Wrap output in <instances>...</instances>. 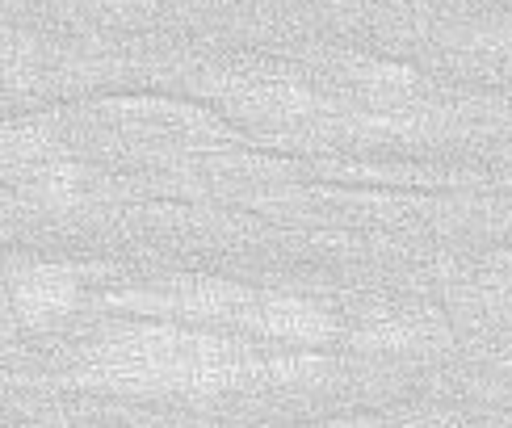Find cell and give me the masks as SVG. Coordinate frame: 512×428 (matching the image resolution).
<instances>
[{
  "label": "cell",
  "mask_w": 512,
  "mask_h": 428,
  "mask_svg": "<svg viewBox=\"0 0 512 428\" xmlns=\"http://www.w3.org/2000/svg\"><path fill=\"white\" fill-rule=\"evenodd\" d=\"M80 303V273L72 265H13L9 269V315L26 328H47L72 315Z\"/></svg>",
  "instance_id": "3957f363"
},
{
  "label": "cell",
  "mask_w": 512,
  "mask_h": 428,
  "mask_svg": "<svg viewBox=\"0 0 512 428\" xmlns=\"http://www.w3.org/2000/svg\"><path fill=\"white\" fill-rule=\"evenodd\" d=\"M328 374V357L311 349H277L219 328L135 319L89 340L63 382L84 391H110L135 399L168 395H240L265 387H298Z\"/></svg>",
  "instance_id": "6da1fadb"
},
{
  "label": "cell",
  "mask_w": 512,
  "mask_h": 428,
  "mask_svg": "<svg viewBox=\"0 0 512 428\" xmlns=\"http://www.w3.org/2000/svg\"><path fill=\"white\" fill-rule=\"evenodd\" d=\"M105 307L131 311L139 319H168V324H194V328H240L290 349H319L336 336V324L324 307L294 294L252 290L223 282V277H173L143 290L110 294Z\"/></svg>",
  "instance_id": "7a4b0ae2"
},
{
  "label": "cell",
  "mask_w": 512,
  "mask_h": 428,
  "mask_svg": "<svg viewBox=\"0 0 512 428\" xmlns=\"http://www.w3.org/2000/svg\"><path fill=\"white\" fill-rule=\"evenodd\" d=\"M508 374H512V353H508Z\"/></svg>",
  "instance_id": "277c9868"
}]
</instances>
